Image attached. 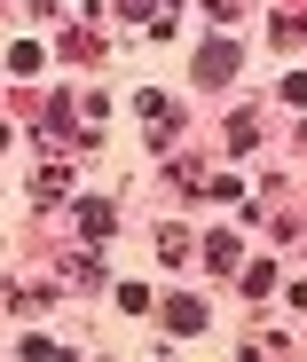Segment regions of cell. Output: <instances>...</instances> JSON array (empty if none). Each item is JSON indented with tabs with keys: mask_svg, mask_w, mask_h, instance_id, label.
<instances>
[{
	"mask_svg": "<svg viewBox=\"0 0 307 362\" xmlns=\"http://www.w3.org/2000/svg\"><path fill=\"white\" fill-rule=\"evenodd\" d=\"M205 8H244V0H205Z\"/></svg>",
	"mask_w": 307,
	"mask_h": 362,
	"instance_id": "277c9868",
	"label": "cell"
},
{
	"mask_svg": "<svg viewBox=\"0 0 307 362\" xmlns=\"http://www.w3.org/2000/svg\"><path fill=\"white\" fill-rule=\"evenodd\" d=\"M236 71V40H205L197 47V79H228Z\"/></svg>",
	"mask_w": 307,
	"mask_h": 362,
	"instance_id": "6da1fadb",
	"label": "cell"
},
{
	"mask_svg": "<svg viewBox=\"0 0 307 362\" xmlns=\"http://www.w3.org/2000/svg\"><path fill=\"white\" fill-rule=\"evenodd\" d=\"M8 71H16V79H32V71H40V47H32V40H16V47H8Z\"/></svg>",
	"mask_w": 307,
	"mask_h": 362,
	"instance_id": "3957f363",
	"label": "cell"
},
{
	"mask_svg": "<svg viewBox=\"0 0 307 362\" xmlns=\"http://www.w3.org/2000/svg\"><path fill=\"white\" fill-rule=\"evenodd\" d=\"M166 331L173 339H197L205 331V308H197V299H166Z\"/></svg>",
	"mask_w": 307,
	"mask_h": 362,
	"instance_id": "7a4b0ae2",
	"label": "cell"
}]
</instances>
